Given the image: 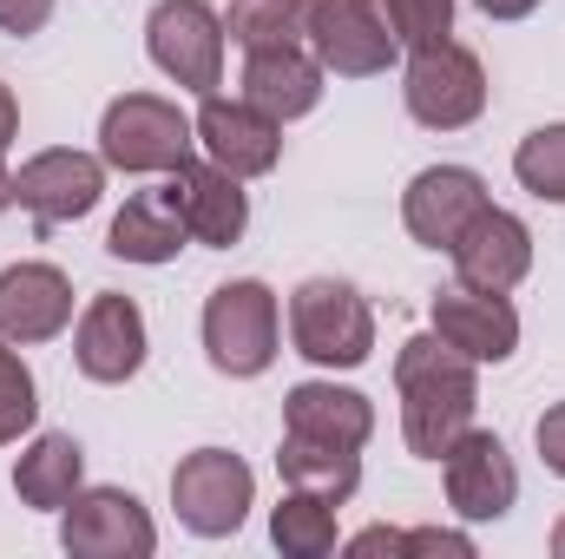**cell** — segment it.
<instances>
[{
    "mask_svg": "<svg viewBox=\"0 0 565 559\" xmlns=\"http://www.w3.org/2000/svg\"><path fill=\"white\" fill-rule=\"evenodd\" d=\"M349 553L355 559H375V553H388V559H408V553H454V559H473V540L467 534H447V527H415V534H402V527H369V534H355L349 540Z\"/></svg>",
    "mask_w": 565,
    "mask_h": 559,
    "instance_id": "cell-27",
    "label": "cell"
},
{
    "mask_svg": "<svg viewBox=\"0 0 565 559\" xmlns=\"http://www.w3.org/2000/svg\"><path fill=\"white\" fill-rule=\"evenodd\" d=\"M7 211H13V171L0 165V218H7Z\"/></svg>",
    "mask_w": 565,
    "mask_h": 559,
    "instance_id": "cell-34",
    "label": "cell"
},
{
    "mask_svg": "<svg viewBox=\"0 0 565 559\" xmlns=\"http://www.w3.org/2000/svg\"><path fill=\"white\" fill-rule=\"evenodd\" d=\"M440 474H447V507L460 520H507L520 500V467L493 428H467L440 454Z\"/></svg>",
    "mask_w": 565,
    "mask_h": 559,
    "instance_id": "cell-11",
    "label": "cell"
},
{
    "mask_svg": "<svg viewBox=\"0 0 565 559\" xmlns=\"http://www.w3.org/2000/svg\"><path fill=\"white\" fill-rule=\"evenodd\" d=\"M99 198H106V158L73 151V145L33 151V158L13 171V204H20L40 231L79 224L86 211H99Z\"/></svg>",
    "mask_w": 565,
    "mask_h": 559,
    "instance_id": "cell-8",
    "label": "cell"
},
{
    "mask_svg": "<svg viewBox=\"0 0 565 559\" xmlns=\"http://www.w3.org/2000/svg\"><path fill=\"white\" fill-rule=\"evenodd\" d=\"M282 434L296 441H322V447H369L375 434V402L362 389H335V382H296L282 395Z\"/></svg>",
    "mask_w": 565,
    "mask_h": 559,
    "instance_id": "cell-19",
    "label": "cell"
},
{
    "mask_svg": "<svg viewBox=\"0 0 565 559\" xmlns=\"http://www.w3.org/2000/svg\"><path fill=\"white\" fill-rule=\"evenodd\" d=\"M145 53L171 86L204 99L224 86V13L211 0H158L145 20Z\"/></svg>",
    "mask_w": 565,
    "mask_h": 559,
    "instance_id": "cell-5",
    "label": "cell"
},
{
    "mask_svg": "<svg viewBox=\"0 0 565 559\" xmlns=\"http://www.w3.org/2000/svg\"><path fill=\"white\" fill-rule=\"evenodd\" d=\"M277 349H282V309L270 283L231 277L204 296V356H211L217 376L250 382L277 362Z\"/></svg>",
    "mask_w": 565,
    "mask_h": 559,
    "instance_id": "cell-2",
    "label": "cell"
},
{
    "mask_svg": "<svg viewBox=\"0 0 565 559\" xmlns=\"http://www.w3.org/2000/svg\"><path fill=\"white\" fill-rule=\"evenodd\" d=\"M79 487H86V447H79L73 434H33V447L13 461V494H20V507L60 514Z\"/></svg>",
    "mask_w": 565,
    "mask_h": 559,
    "instance_id": "cell-22",
    "label": "cell"
},
{
    "mask_svg": "<svg viewBox=\"0 0 565 559\" xmlns=\"http://www.w3.org/2000/svg\"><path fill=\"white\" fill-rule=\"evenodd\" d=\"M60 547L73 559H151L158 527L126 487H79L60 507Z\"/></svg>",
    "mask_w": 565,
    "mask_h": 559,
    "instance_id": "cell-10",
    "label": "cell"
},
{
    "mask_svg": "<svg viewBox=\"0 0 565 559\" xmlns=\"http://www.w3.org/2000/svg\"><path fill=\"white\" fill-rule=\"evenodd\" d=\"M244 99L270 119H302L322 106V60L302 53V46H264V53H244Z\"/></svg>",
    "mask_w": 565,
    "mask_h": 559,
    "instance_id": "cell-20",
    "label": "cell"
},
{
    "mask_svg": "<svg viewBox=\"0 0 565 559\" xmlns=\"http://www.w3.org/2000/svg\"><path fill=\"white\" fill-rule=\"evenodd\" d=\"M198 145L231 178H264V171H277V158H282V119L257 113L244 93L237 99L204 93V106H198Z\"/></svg>",
    "mask_w": 565,
    "mask_h": 559,
    "instance_id": "cell-16",
    "label": "cell"
},
{
    "mask_svg": "<svg viewBox=\"0 0 565 559\" xmlns=\"http://www.w3.org/2000/svg\"><path fill=\"white\" fill-rule=\"evenodd\" d=\"M415 126L427 133H460L487 113V66L473 46L460 40H440V46H422L408 60V86H402Z\"/></svg>",
    "mask_w": 565,
    "mask_h": 559,
    "instance_id": "cell-7",
    "label": "cell"
},
{
    "mask_svg": "<svg viewBox=\"0 0 565 559\" xmlns=\"http://www.w3.org/2000/svg\"><path fill=\"white\" fill-rule=\"evenodd\" d=\"M191 145H198V119H184L171 99H158V93H119L106 113H99V158L113 165V171H178L184 158H191Z\"/></svg>",
    "mask_w": 565,
    "mask_h": 559,
    "instance_id": "cell-4",
    "label": "cell"
},
{
    "mask_svg": "<svg viewBox=\"0 0 565 559\" xmlns=\"http://www.w3.org/2000/svg\"><path fill=\"white\" fill-rule=\"evenodd\" d=\"M309 53L335 80H375L395 66L402 40L388 33L382 0H316L309 7Z\"/></svg>",
    "mask_w": 565,
    "mask_h": 559,
    "instance_id": "cell-9",
    "label": "cell"
},
{
    "mask_svg": "<svg viewBox=\"0 0 565 559\" xmlns=\"http://www.w3.org/2000/svg\"><path fill=\"white\" fill-rule=\"evenodd\" d=\"M533 441H540V461H546V467H553V474L565 481V402H553V409L540 415Z\"/></svg>",
    "mask_w": 565,
    "mask_h": 559,
    "instance_id": "cell-31",
    "label": "cell"
},
{
    "mask_svg": "<svg viewBox=\"0 0 565 559\" xmlns=\"http://www.w3.org/2000/svg\"><path fill=\"white\" fill-rule=\"evenodd\" d=\"M33 421H40L33 369L20 362V342H7V336H0V447H7V441H20Z\"/></svg>",
    "mask_w": 565,
    "mask_h": 559,
    "instance_id": "cell-28",
    "label": "cell"
},
{
    "mask_svg": "<svg viewBox=\"0 0 565 559\" xmlns=\"http://www.w3.org/2000/svg\"><path fill=\"white\" fill-rule=\"evenodd\" d=\"M309 7H316V0H231L224 33H231L244 53H264V46H302V40H309Z\"/></svg>",
    "mask_w": 565,
    "mask_h": 559,
    "instance_id": "cell-25",
    "label": "cell"
},
{
    "mask_svg": "<svg viewBox=\"0 0 565 559\" xmlns=\"http://www.w3.org/2000/svg\"><path fill=\"white\" fill-rule=\"evenodd\" d=\"M145 309L132 296H119V289H99L86 309H79V323H73V362H79V376L86 382H132L145 369Z\"/></svg>",
    "mask_w": 565,
    "mask_h": 559,
    "instance_id": "cell-13",
    "label": "cell"
},
{
    "mask_svg": "<svg viewBox=\"0 0 565 559\" xmlns=\"http://www.w3.org/2000/svg\"><path fill=\"white\" fill-rule=\"evenodd\" d=\"M270 540H277L282 559H329L335 553V500L289 487L270 507Z\"/></svg>",
    "mask_w": 565,
    "mask_h": 559,
    "instance_id": "cell-24",
    "label": "cell"
},
{
    "mask_svg": "<svg viewBox=\"0 0 565 559\" xmlns=\"http://www.w3.org/2000/svg\"><path fill=\"white\" fill-rule=\"evenodd\" d=\"M513 178H520L533 198L565 204V126H540V133H526L520 151H513Z\"/></svg>",
    "mask_w": 565,
    "mask_h": 559,
    "instance_id": "cell-26",
    "label": "cell"
},
{
    "mask_svg": "<svg viewBox=\"0 0 565 559\" xmlns=\"http://www.w3.org/2000/svg\"><path fill=\"white\" fill-rule=\"evenodd\" d=\"M277 474H282V487H309V494H322V500L342 507V500L362 487V454H355V447H322V441L282 434Z\"/></svg>",
    "mask_w": 565,
    "mask_h": 559,
    "instance_id": "cell-23",
    "label": "cell"
},
{
    "mask_svg": "<svg viewBox=\"0 0 565 559\" xmlns=\"http://www.w3.org/2000/svg\"><path fill=\"white\" fill-rule=\"evenodd\" d=\"M13 139H20V106H13V93L0 86V151H7Z\"/></svg>",
    "mask_w": 565,
    "mask_h": 559,
    "instance_id": "cell-33",
    "label": "cell"
},
{
    "mask_svg": "<svg viewBox=\"0 0 565 559\" xmlns=\"http://www.w3.org/2000/svg\"><path fill=\"white\" fill-rule=\"evenodd\" d=\"M487 20H526V13H540V0H473Z\"/></svg>",
    "mask_w": 565,
    "mask_h": 559,
    "instance_id": "cell-32",
    "label": "cell"
},
{
    "mask_svg": "<svg viewBox=\"0 0 565 559\" xmlns=\"http://www.w3.org/2000/svg\"><path fill=\"white\" fill-rule=\"evenodd\" d=\"M184 244H191V231H184V218L164 191H132L126 211L106 231V251L126 257V264H171Z\"/></svg>",
    "mask_w": 565,
    "mask_h": 559,
    "instance_id": "cell-21",
    "label": "cell"
},
{
    "mask_svg": "<svg viewBox=\"0 0 565 559\" xmlns=\"http://www.w3.org/2000/svg\"><path fill=\"white\" fill-rule=\"evenodd\" d=\"M250 500H257V474L231 447H198L171 467V507L198 540H231L250 520Z\"/></svg>",
    "mask_w": 565,
    "mask_h": 559,
    "instance_id": "cell-6",
    "label": "cell"
},
{
    "mask_svg": "<svg viewBox=\"0 0 565 559\" xmlns=\"http://www.w3.org/2000/svg\"><path fill=\"white\" fill-rule=\"evenodd\" d=\"M46 20H53V0H0V33H13V40L40 33Z\"/></svg>",
    "mask_w": 565,
    "mask_h": 559,
    "instance_id": "cell-30",
    "label": "cell"
},
{
    "mask_svg": "<svg viewBox=\"0 0 565 559\" xmlns=\"http://www.w3.org/2000/svg\"><path fill=\"white\" fill-rule=\"evenodd\" d=\"M447 257H454V283H467V289H513L533 271V231L513 211L487 204Z\"/></svg>",
    "mask_w": 565,
    "mask_h": 559,
    "instance_id": "cell-17",
    "label": "cell"
},
{
    "mask_svg": "<svg viewBox=\"0 0 565 559\" xmlns=\"http://www.w3.org/2000/svg\"><path fill=\"white\" fill-rule=\"evenodd\" d=\"M553 559H565V514H559V527H553Z\"/></svg>",
    "mask_w": 565,
    "mask_h": 559,
    "instance_id": "cell-35",
    "label": "cell"
},
{
    "mask_svg": "<svg viewBox=\"0 0 565 559\" xmlns=\"http://www.w3.org/2000/svg\"><path fill=\"white\" fill-rule=\"evenodd\" d=\"M395 395H402V434L408 454L440 461L480 409V362H467L460 349H447L440 336H408L395 356Z\"/></svg>",
    "mask_w": 565,
    "mask_h": 559,
    "instance_id": "cell-1",
    "label": "cell"
},
{
    "mask_svg": "<svg viewBox=\"0 0 565 559\" xmlns=\"http://www.w3.org/2000/svg\"><path fill=\"white\" fill-rule=\"evenodd\" d=\"M289 342L316 369H362L375 356V309L355 283L309 277L289 289Z\"/></svg>",
    "mask_w": 565,
    "mask_h": 559,
    "instance_id": "cell-3",
    "label": "cell"
},
{
    "mask_svg": "<svg viewBox=\"0 0 565 559\" xmlns=\"http://www.w3.org/2000/svg\"><path fill=\"white\" fill-rule=\"evenodd\" d=\"M164 198L178 204V218H184L191 244H204V251H231V244L250 231V198H244V178H231L224 165H198V158H184V165L171 171Z\"/></svg>",
    "mask_w": 565,
    "mask_h": 559,
    "instance_id": "cell-15",
    "label": "cell"
},
{
    "mask_svg": "<svg viewBox=\"0 0 565 559\" xmlns=\"http://www.w3.org/2000/svg\"><path fill=\"white\" fill-rule=\"evenodd\" d=\"M73 323V277L60 264H7L0 271V336L7 342H53Z\"/></svg>",
    "mask_w": 565,
    "mask_h": 559,
    "instance_id": "cell-18",
    "label": "cell"
},
{
    "mask_svg": "<svg viewBox=\"0 0 565 559\" xmlns=\"http://www.w3.org/2000/svg\"><path fill=\"white\" fill-rule=\"evenodd\" d=\"M427 316H434V336L447 349H460L467 362H507L520 349V309L507 303V289L447 283V289H434Z\"/></svg>",
    "mask_w": 565,
    "mask_h": 559,
    "instance_id": "cell-14",
    "label": "cell"
},
{
    "mask_svg": "<svg viewBox=\"0 0 565 559\" xmlns=\"http://www.w3.org/2000/svg\"><path fill=\"white\" fill-rule=\"evenodd\" d=\"M382 13H388V33H395L408 53L440 46V40L454 33V0H382Z\"/></svg>",
    "mask_w": 565,
    "mask_h": 559,
    "instance_id": "cell-29",
    "label": "cell"
},
{
    "mask_svg": "<svg viewBox=\"0 0 565 559\" xmlns=\"http://www.w3.org/2000/svg\"><path fill=\"white\" fill-rule=\"evenodd\" d=\"M493 198H487V178L473 165H427V171L408 178V191H402V224H408V238L422 251H454L460 231Z\"/></svg>",
    "mask_w": 565,
    "mask_h": 559,
    "instance_id": "cell-12",
    "label": "cell"
}]
</instances>
